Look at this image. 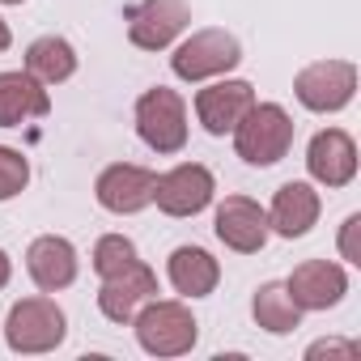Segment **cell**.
<instances>
[{"instance_id":"obj_1","label":"cell","mask_w":361,"mask_h":361,"mask_svg":"<svg viewBox=\"0 0 361 361\" xmlns=\"http://www.w3.org/2000/svg\"><path fill=\"white\" fill-rule=\"evenodd\" d=\"M289 145H293V119H289L285 106H276V102L251 106V111L238 119V128H234V149H238V157L251 161V166H272V161H281V157L289 153Z\"/></svg>"},{"instance_id":"obj_2","label":"cell","mask_w":361,"mask_h":361,"mask_svg":"<svg viewBox=\"0 0 361 361\" xmlns=\"http://www.w3.org/2000/svg\"><path fill=\"white\" fill-rule=\"evenodd\" d=\"M136 323V340L145 353L153 357H178L196 344V319L183 302H145V310L132 314Z\"/></svg>"},{"instance_id":"obj_3","label":"cell","mask_w":361,"mask_h":361,"mask_svg":"<svg viewBox=\"0 0 361 361\" xmlns=\"http://www.w3.org/2000/svg\"><path fill=\"white\" fill-rule=\"evenodd\" d=\"M136 132L149 149L157 153H178L188 145V106L174 90L157 85L149 94H140L136 102Z\"/></svg>"},{"instance_id":"obj_4","label":"cell","mask_w":361,"mask_h":361,"mask_svg":"<svg viewBox=\"0 0 361 361\" xmlns=\"http://www.w3.org/2000/svg\"><path fill=\"white\" fill-rule=\"evenodd\" d=\"M64 310L51 298H26L9 310L5 323V340L13 353H47L64 340Z\"/></svg>"},{"instance_id":"obj_5","label":"cell","mask_w":361,"mask_h":361,"mask_svg":"<svg viewBox=\"0 0 361 361\" xmlns=\"http://www.w3.org/2000/svg\"><path fill=\"white\" fill-rule=\"evenodd\" d=\"M238 60H243V47H238L234 35H226V30H200V35H192L183 47L170 56V68L183 81H204V77L230 73Z\"/></svg>"},{"instance_id":"obj_6","label":"cell","mask_w":361,"mask_h":361,"mask_svg":"<svg viewBox=\"0 0 361 361\" xmlns=\"http://www.w3.org/2000/svg\"><path fill=\"white\" fill-rule=\"evenodd\" d=\"M353 90H357V68L348 60H319L293 77V94L306 111H340L353 102Z\"/></svg>"},{"instance_id":"obj_7","label":"cell","mask_w":361,"mask_h":361,"mask_svg":"<svg viewBox=\"0 0 361 361\" xmlns=\"http://www.w3.org/2000/svg\"><path fill=\"white\" fill-rule=\"evenodd\" d=\"M188 22H192L188 0H140L128 9V39L140 51H161L188 30Z\"/></svg>"},{"instance_id":"obj_8","label":"cell","mask_w":361,"mask_h":361,"mask_svg":"<svg viewBox=\"0 0 361 361\" xmlns=\"http://www.w3.org/2000/svg\"><path fill=\"white\" fill-rule=\"evenodd\" d=\"M217 183H213V174L200 166V161H183V166H174L170 174H161L157 183H153V200L166 217H196L200 209H209Z\"/></svg>"},{"instance_id":"obj_9","label":"cell","mask_w":361,"mask_h":361,"mask_svg":"<svg viewBox=\"0 0 361 361\" xmlns=\"http://www.w3.org/2000/svg\"><path fill=\"white\" fill-rule=\"evenodd\" d=\"M157 293V272L145 268L140 259L128 264L123 272L115 276H102V289H98V310L111 319V323H132V314Z\"/></svg>"},{"instance_id":"obj_10","label":"cell","mask_w":361,"mask_h":361,"mask_svg":"<svg viewBox=\"0 0 361 361\" xmlns=\"http://www.w3.org/2000/svg\"><path fill=\"white\" fill-rule=\"evenodd\" d=\"M153 183L157 174L145 170V166H132V161H119V166H106L98 174V204L111 209V213H140L145 204H153Z\"/></svg>"},{"instance_id":"obj_11","label":"cell","mask_w":361,"mask_h":361,"mask_svg":"<svg viewBox=\"0 0 361 361\" xmlns=\"http://www.w3.org/2000/svg\"><path fill=\"white\" fill-rule=\"evenodd\" d=\"M285 289H289V298H293L298 310H327V306H336V302L344 298L348 276H344L340 264L306 259V264L293 268V276L285 281Z\"/></svg>"},{"instance_id":"obj_12","label":"cell","mask_w":361,"mask_h":361,"mask_svg":"<svg viewBox=\"0 0 361 361\" xmlns=\"http://www.w3.org/2000/svg\"><path fill=\"white\" fill-rule=\"evenodd\" d=\"M213 226H217V238L238 255H251L268 243V213L247 196H226Z\"/></svg>"},{"instance_id":"obj_13","label":"cell","mask_w":361,"mask_h":361,"mask_svg":"<svg viewBox=\"0 0 361 361\" xmlns=\"http://www.w3.org/2000/svg\"><path fill=\"white\" fill-rule=\"evenodd\" d=\"M255 106V90L247 81H217L196 94V115L213 136H226L238 128V119Z\"/></svg>"},{"instance_id":"obj_14","label":"cell","mask_w":361,"mask_h":361,"mask_svg":"<svg viewBox=\"0 0 361 361\" xmlns=\"http://www.w3.org/2000/svg\"><path fill=\"white\" fill-rule=\"evenodd\" d=\"M306 166H310V174L323 188H344L357 174V145H353V136L340 132V128L319 132L310 140V149H306Z\"/></svg>"},{"instance_id":"obj_15","label":"cell","mask_w":361,"mask_h":361,"mask_svg":"<svg viewBox=\"0 0 361 361\" xmlns=\"http://www.w3.org/2000/svg\"><path fill=\"white\" fill-rule=\"evenodd\" d=\"M26 268H30V276H35V285L43 293H56V289H68L77 281V251H73L68 238L47 234V238H39L30 247Z\"/></svg>"},{"instance_id":"obj_16","label":"cell","mask_w":361,"mask_h":361,"mask_svg":"<svg viewBox=\"0 0 361 361\" xmlns=\"http://www.w3.org/2000/svg\"><path fill=\"white\" fill-rule=\"evenodd\" d=\"M314 221H319V192L310 183H285L272 200L268 230H276L281 238H302L310 234Z\"/></svg>"},{"instance_id":"obj_17","label":"cell","mask_w":361,"mask_h":361,"mask_svg":"<svg viewBox=\"0 0 361 361\" xmlns=\"http://www.w3.org/2000/svg\"><path fill=\"white\" fill-rule=\"evenodd\" d=\"M51 111L43 81L30 73H0V128H18L22 119H39Z\"/></svg>"},{"instance_id":"obj_18","label":"cell","mask_w":361,"mask_h":361,"mask_svg":"<svg viewBox=\"0 0 361 361\" xmlns=\"http://www.w3.org/2000/svg\"><path fill=\"white\" fill-rule=\"evenodd\" d=\"M217 276H221V268H217V259L204 247H178L170 255V285L178 293H188V298L213 293L217 289Z\"/></svg>"},{"instance_id":"obj_19","label":"cell","mask_w":361,"mask_h":361,"mask_svg":"<svg viewBox=\"0 0 361 361\" xmlns=\"http://www.w3.org/2000/svg\"><path fill=\"white\" fill-rule=\"evenodd\" d=\"M26 73H30L35 81H43V85H60V81H68V77L77 73V51H73L64 39L47 35V39L30 43V51H26Z\"/></svg>"},{"instance_id":"obj_20","label":"cell","mask_w":361,"mask_h":361,"mask_svg":"<svg viewBox=\"0 0 361 361\" xmlns=\"http://www.w3.org/2000/svg\"><path fill=\"white\" fill-rule=\"evenodd\" d=\"M255 323L264 327V331H272V336H289L293 327H298V319H302V310L293 306V298H289V289L285 285H276V281H268V285H259V293H255Z\"/></svg>"},{"instance_id":"obj_21","label":"cell","mask_w":361,"mask_h":361,"mask_svg":"<svg viewBox=\"0 0 361 361\" xmlns=\"http://www.w3.org/2000/svg\"><path fill=\"white\" fill-rule=\"evenodd\" d=\"M128 264H136L132 238H123V234L98 238V247H94V268H98V276H115V272H123Z\"/></svg>"},{"instance_id":"obj_22","label":"cell","mask_w":361,"mask_h":361,"mask_svg":"<svg viewBox=\"0 0 361 361\" xmlns=\"http://www.w3.org/2000/svg\"><path fill=\"white\" fill-rule=\"evenodd\" d=\"M30 183V166L18 149H5L0 145V200H13L22 188Z\"/></svg>"},{"instance_id":"obj_23","label":"cell","mask_w":361,"mask_h":361,"mask_svg":"<svg viewBox=\"0 0 361 361\" xmlns=\"http://www.w3.org/2000/svg\"><path fill=\"white\" fill-rule=\"evenodd\" d=\"M306 357H310V361H319V357H348V361H357V344H340V340H319V344H310V348H306Z\"/></svg>"},{"instance_id":"obj_24","label":"cell","mask_w":361,"mask_h":361,"mask_svg":"<svg viewBox=\"0 0 361 361\" xmlns=\"http://www.w3.org/2000/svg\"><path fill=\"white\" fill-rule=\"evenodd\" d=\"M357 230H361V217L353 213V217L344 221V234H340V255H344L348 264H361V251H357Z\"/></svg>"},{"instance_id":"obj_25","label":"cell","mask_w":361,"mask_h":361,"mask_svg":"<svg viewBox=\"0 0 361 361\" xmlns=\"http://www.w3.org/2000/svg\"><path fill=\"white\" fill-rule=\"evenodd\" d=\"M9 272H13V264H9V255H5V251H0V289L9 285Z\"/></svg>"},{"instance_id":"obj_26","label":"cell","mask_w":361,"mask_h":361,"mask_svg":"<svg viewBox=\"0 0 361 361\" xmlns=\"http://www.w3.org/2000/svg\"><path fill=\"white\" fill-rule=\"evenodd\" d=\"M13 43V35H9V26H5V18H0V51H5Z\"/></svg>"},{"instance_id":"obj_27","label":"cell","mask_w":361,"mask_h":361,"mask_svg":"<svg viewBox=\"0 0 361 361\" xmlns=\"http://www.w3.org/2000/svg\"><path fill=\"white\" fill-rule=\"evenodd\" d=\"M5 5H22V0H5Z\"/></svg>"}]
</instances>
